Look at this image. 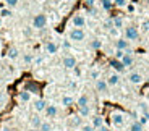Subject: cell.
Wrapping results in <instances>:
<instances>
[{
  "instance_id": "obj_1",
  "label": "cell",
  "mask_w": 149,
  "mask_h": 131,
  "mask_svg": "<svg viewBox=\"0 0 149 131\" xmlns=\"http://www.w3.org/2000/svg\"><path fill=\"white\" fill-rule=\"evenodd\" d=\"M110 121H112V125L113 126H123V125L127 123V115L123 112H112V115H110Z\"/></svg>"
},
{
  "instance_id": "obj_2",
  "label": "cell",
  "mask_w": 149,
  "mask_h": 131,
  "mask_svg": "<svg viewBox=\"0 0 149 131\" xmlns=\"http://www.w3.org/2000/svg\"><path fill=\"white\" fill-rule=\"evenodd\" d=\"M68 37H70V41H73V42H83L86 39V33H84V29L73 28V29L68 33Z\"/></svg>"
},
{
  "instance_id": "obj_3",
  "label": "cell",
  "mask_w": 149,
  "mask_h": 131,
  "mask_svg": "<svg viewBox=\"0 0 149 131\" xmlns=\"http://www.w3.org/2000/svg\"><path fill=\"white\" fill-rule=\"evenodd\" d=\"M45 26H47V16L44 13H37L33 18V28H36V29H44Z\"/></svg>"
},
{
  "instance_id": "obj_4",
  "label": "cell",
  "mask_w": 149,
  "mask_h": 131,
  "mask_svg": "<svg viewBox=\"0 0 149 131\" xmlns=\"http://www.w3.org/2000/svg\"><path fill=\"white\" fill-rule=\"evenodd\" d=\"M125 39H127V41H138L139 39L138 28L133 26V24H130V26L125 28Z\"/></svg>"
},
{
  "instance_id": "obj_5",
  "label": "cell",
  "mask_w": 149,
  "mask_h": 131,
  "mask_svg": "<svg viewBox=\"0 0 149 131\" xmlns=\"http://www.w3.org/2000/svg\"><path fill=\"white\" fill-rule=\"evenodd\" d=\"M62 63H63L65 68L73 70V68L76 67V58H74V55H71V53H67V55H63V58H62Z\"/></svg>"
},
{
  "instance_id": "obj_6",
  "label": "cell",
  "mask_w": 149,
  "mask_h": 131,
  "mask_svg": "<svg viewBox=\"0 0 149 131\" xmlns=\"http://www.w3.org/2000/svg\"><path fill=\"white\" fill-rule=\"evenodd\" d=\"M44 115H45V118H55V116L58 115L57 105L55 104H47V107H45V110H44Z\"/></svg>"
},
{
  "instance_id": "obj_7",
  "label": "cell",
  "mask_w": 149,
  "mask_h": 131,
  "mask_svg": "<svg viewBox=\"0 0 149 131\" xmlns=\"http://www.w3.org/2000/svg\"><path fill=\"white\" fill-rule=\"evenodd\" d=\"M68 126L70 128H81L83 126V116L79 115H71L70 118H68Z\"/></svg>"
},
{
  "instance_id": "obj_8",
  "label": "cell",
  "mask_w": 149,
  "mask_h": 131,
  "mask_svg": "<svg viewBox=\"0 0 149 131\" xmlns=\"http://www.w3.org/2000/svg\"><path fill=\"white\" fill-rule=\"evenodd\" d=\"M71 23H73L74 28H79V29H83V28L86 26V18H84L83 15H73Z\"/></svg>"
},
{
  "instance_id": "obj_9",
  "label": "cell",
  "mask_w": 149,
  "mask_h": 131,
  "mask_svg": "<svg viewBox=\"0 0 149 131\" xmlns=\"http://www.w3.org/2000/svg\"><path fill=\"white\" fill-rule=\"evenodd\" d=\"M128 81H130L131 84H141V82L144 81V78H143V75L138 73V71H131L130 75H128Z\"/></svg>"
},
{
  "instance_id": "obj_10",
  "label": "cell",
  "mask_w": 149,
  "mask_h": 131,
  "mask_svg": "<svg viewBox=\"0 0 149 131\" xmlns=\"http://www.w3.org/2000/svg\"><path fill=\"white\" fill-rule=\"evenodd\" d=\"M94 87H96L97 92H105V91L109 89V84H107V81H105V79L99 78V79H96V81H94Z\"/></svg>"
},
{
  "instance_id": "obj_11",
  "label": "cell",
  "mask_w": 149,
  "mask_h": 131,
  "mask_svg": "<svg viewBox=\"0 0 149 131\" xmlns=\"http://www.w3.org/2000/svg\"><path fill=\"white\" fill-rule=\"evenodd\" d=\"M33 107H34V112L36 113H42L45 110V107H47V102H45L44 99H36Z\"/></svg>"
},
{
  "instance_id": "obj_12",
  "label": "cell",
  "mask_w": 149,
  "mask_h": 131,
  "mask_svg": "<svg viewBox=\"0 0 149 131\" xmlns=\"http://www.w3.org/2000/svg\"><path fill=\"white\" fill-rule=\"evenodd\" d=\"M44 49H45V52H47V53L54 55V53L58 52V45H57L54 41H47V42H45V45H44Z\"/></svg>"
},
{
  "instance_id": "obj_13",
  "label": "cell",
  "mask_w": 149,
  "mask_h": 131,
  "mask_svg": "<svg viewBox=\"0 0 149 131\" xmlns=\"http://www.w3.org/2000/svg\"><path fill=\"white\" fill-rule=\"evenodd\" d=\"M115 47H117V50H123V52H127L128 47H130V41H127V39H117V41H115Z\"/></svg>"
},
{
  "instance_id": "obj_14",
  "label": "cell",
  "mask_w": 149,
  "mask_h": 131,
  "mask_svg": "<svg viewBox=\"0 0 149 131\" xmlns=\"http://www.w3.org/2000/svg\"><path fill=\"white\" fill-rule=\"evenodd\" d=\"M120 62H122L123 67L127 68V67H131V65L134 63V58H133V55H131L130 52H125V55L122 57V60H120Z\"/></svg>"
},
{
  "instance_id": "obj_15",
  "label": "cell",
  "mask_w": 149,
  "mask_h": 131,
  "mask_svg": "<svg viewBox=\"0 0 149 131\" xmlns=\"http://www.w3.org/2000/svg\"><path fill=\"white\" fill-rule=\"evenodd\" d=\"M42 121H44V120H42V118L37 115V113H36V115H33V116L29 118V125H31L33 128H36V130H39V128H41Z\"/></svg>"
},
{
  "instance_id": "obj_16",
  "label": "cell",
  "mask_w": 149,
  "mask_h": 131,
  "mask_svg": "<svg viewBox=\"0 0 149 131\" xmlns=\"http://www.w3.org/2000/svg\"><path fill=\"white\" fill-rule=\"evenodd\" d=\"M91 125H93L94 130H97V128H101L102 125H104V118H102L101 115H94L93 118H91Z\"/></svg>"
},
{
  "instance_id": "obj_17",
  "label": "cell",
  "mask_w": 149,
  "mask_h": 131,
  "mask_svg": "<svg viewBox=\"0 0 149 131\" xmlns=\"http://www.w3.org/2000/svg\"><path fill=\"white\" fill-rule=\"evenodd\" d=\"M105 81H107L109 86H117V84L120 82V76H118V73H112V75L109 76L107 79H105Z\"/></svg>"
},
{
  "instance_id": "obj_18",
  "label": "cell",
  "mask_w": 149,
  "mask_h": 131,
  "mask_svg": "<svg viewBox=\"0 0 149 131\" xmlns=\"http://www.w3.org/2000/svg\"><path fill=\"white\" fill-rule=\"evenodd\" d=\"M76 105H78V107H86V105H89V96H88V94L79 96L78 101H76Z\"/></svg>"
},
{
  "instance_id": "obj_19",
  "label": "cell",
  "mask_w": 149,
  "mask_h": 131,
  "mask_svg": "<svg viewBox=\"0 0 149 131\" xmlns=\"http://www.w3.org/2000/svg\"><path fill=\"white\" fill-rule=\"evenodd\" d=\"M78 115L83 116V118L89 116L91 115V107L89 105H86V107H78Z\"/></svg>"
},
{
  "instance_id": "obj_20",
  "label": "cell",
  "mask_w": 149,
  "mask_h": 131,
  "mask_svg": "<svg viewBox=\"0 0 149 131\" xmlns=\"http://www.w3.org/2000/svg\"><path fill=\"white\" fill-rule=\"evenodd\" d=\"M18 97H19V101H21L23 104H26V102H29V101H31V92H29L28 89H26V91H21Z\"/></svg>"
},
{
  "instance_id": "obj_21",
  "label": "cell",
  "mask_w": 149,
  "mask_h": 131,
  "mask_svg": "<svg viewBox=\"0 0 149 131\" xmlns=\"http://www.w3.org/2000/svg\"><path fill=\"white\" fill-rule=\"evenodd\" d=\"M110 67L113 68V70H115L117 73H120V71H123V70H125V67L122 65V62H120V60H117V58H115V60H112V62H110Z\"/></svg>"
},
{
  "instance_id": "obj_22",
  "label": "cell",
  "mask_w": 149,
  "mask_h": 131,
  "mask_svg": "<svg viewBox=\"0 0 149 131\" xmlns=\"http://www.w3.org/2000/svg\"><path fill=\"white\" fill-rule=\"evenodd\" d=\"M73 104H74V99L71 97V96H63V97H62V105H63V107H71Z\"/></svg>"
},
{
  "instance_id": "obj_23",
  "label": "cell",
  "mask_w": 149,
  "mask_h": 131,
  "mask_svg": "<svg viewBox=\"0 0 149 131\" xmlns=\"http://www.w3.org/2000/svg\"><path fill=\"white\" fill-rule=\"evenodd\" d=\"M39 131H54V125L49 120H44L41 125V128H39Z\"/></svg>"
},
{
  "instance_id": "obj_24",
  "label": "cell",
  "mask_w": 149,
  "mask_h": 131,
  "mask_svg": "<svg viewBox=\"0 0 149 131\" xmlns=\"http://www.w3.org/2000/svg\"><path fill=\"white\" fill-rule=\"evenodd\" d=\"M101 2V7L104 8L105 11L112 10V7H113V0H99Z\"/></svg>"
},
{
  "instance_id": "obj_25",
  "label": "cell",
  "mask_w": 149,
  "mask_h": 131,
  "mask_svg": "<svg viewBox=\"0 0 149 131\" xmlns=\"http://www.w3.org/2000/svg\"><path fill=\"white\" fill-rule=\"evenodd\" d=\"M123 24H125V21H123L122 16H115V18H113V28H115V29H122Z\"/></svg>"
},
{
  "instance_id": "obj_26",
  "label": "cell",
  "mask_w": 149,
  "mask_h": 131,
  "mask_svg": "<svg viewBox=\"0 0 149 131\" xmlns=\"http://www.w3.org/2000/svg\"><path fill=\"white\" fill-rule=\"evenodd\" d=\"M18 55H19V52H18V49H16V47H10V49H8V58L16 60V58H18Z\"/></svg>"
},
{
  "instance_id": "obj_27",
  "label": "cell",
  "mask_w": 149,
  "mask_h": 131,
  "mask_svg": "<svg viewBox=\"0 0 149 131\" xmlns=\"http://www.w3.org/2000/svg\"><path fill=\"white\" fill-rule=\"evenodd\" d=\"M102 47V41L101 39H93V41H91V49L93 50H99Z\"/></svg>"
},
{
  "instance_id": "obj_28",
  "label": "cell",
  "mask_w": 149,
  "mask_h": 131,
  "mask_svg": "<svg viewBox=\"0 0 149 131\" xmlns=\"http://www.w3.org/2000/svg\"><path fill=\"white\" fill-rule=\"evenodd\" d=\"M143 128H144V126H143V125L139 123L138 120L133 121V123L130 125V131H143Z\"/></svg>"
},
{
  "instance_id": "obj_29",
  "label": "cell",
  "mask_w": 149,
  "mask_h": 131,
  "mask_svg": "<svg viewBox=\"0 0 149 131\" xmlns=\"http://www.w3.org/2000/svg\"><path fill=\"white\" fill-rule=\"evenodd\" d=\"M89 78L94 79V81H96V79H99V78H101V71L97 70V68H93V70L89 71Z\"/></svg>"
},
{
  "instance_id": "obj_30",
  "label": "cell",
  "mask_w": 149,
  "mask_h": 131,
  "mask_svg": "<svg viewBox=\"0 0 149 131\" xmlns=\"http://www.w3.org/2000/svg\"><path fill=\"white\" fill-rule=\"evenodd\" d=\"M8 16H11V10L10 8H2L0 10V18H8Z\"/></svg>"
},
{
  "instance_id": "obj_31",
  "label": "cell",
  "mask_w": 149,
  "mask_h": 131,
  "mask_svg": "<svg viewBox=\"0 0 149 131\" xmlns=\"http://www.w3.org/2000/svg\"><path fill=\"white\" fill-rule=\"evenodd\" d=\"M113 7H118V8L127 7V0H113Z\"/></svg>"
},
{
  "instance_id": "obj_32",
  "label": "cell",
  "mask_w": 149,
  "mask_h": 131,
  "mask_svg": "<svg viewBox=\"0 0 149 131\" xmlns=\"http://www.w3.org/2000/svg\"><path fill=\"white\" fill-rule=\"evenodd\" d=\"M18 2L19 0H5V3H7L8 8H15L16 5H18Z\"/></svg>"
},
{
  "instance_id": "obj_33",
  "label": "cell",
  "mask_w": 149,
  "mask_h": 131,
  "mask_svg": "<svg viewBox=\"0 0 149 131\" xmlns=\"http://www.w3.org/2000/svg\"><path fill=\"white\" fill-rule=\"evenodd\" d=\"M33 60H34V57L31 55V53H26V55H23V62H24V63H33Z\"/></svg>"
},
{
  "instance_id": "obj_34",
  "label": "cell",
  "mask_w": 149,
  "mask_h": 131,
  "mask_svg": "<svg viewBox=\"0 0 149 131\" xmlns=\"http://www.w3.org/2000/svg\"><path fill=\"white\" fill-rule=\"evenodd\" d=\"M78 131H96V130L93 128V125H83Z\"/></svg>"
},
{
  "instance_id": "obj_35",
  "label": "cell",
  "mask_w": 149,
  "mask_h": 131,
  "mask_svg": "<svg viewBox=\"0 0 149 131\" xmlns=\"http://www.w3.org/2000/svg\"><path fill=\"white\" fill-rule=\"evenodd\" d=\"M104 28H105V29H109V31H110L112 28H113V19H107V21L104 23Z\"/></svg>"
},
{
  "instance_id": "obj_36",
  "label": "cell",
  "mask_w": 149,
  "mask_h": 131,
  "mask_svg": "<svg viewBox=\"0 0 149 131\" xmlns=\"http://www.w3.org/2000/svg\"><path fill=\"white\" fill-rule=\"evenodd\" d=\"M123 55H125V52H123V50H115V58H117V60H122Z\"/></svg>"
},
{
  "instance_id": "obj_37",
  "label": "cell",
  "mask_w": 149,
  "mask_h": 131,
  "mask_svg": "<svg viewBox=\"0 0 149 131\" xmlns=\"http://www.w3.org/2000/svg\"><path fill=\"white\" fill-rule=\"evenodd\" d=\"M138 121H139V123H141V125H143V126H144V125H146V123H148V116H146V115H143V116H141V118H139V120H138Z\"/></svg>"
},
{
  "instance_id": "obj_38",
  "label": "cell",
  "mask_w": 149,
  "mask_h": 131,
  "mask_svg": "<svg viewBox=\"0 0 149 131\" xmlns=\"http://www.w3.org/2000/svg\"><path fill=\"white\" fill-rule=\"evenodd\" d=\"M96 131H110V130H109V128L105 126V125H102V126H101V128H97Z\"/></svg>"
},
{
  "instance_id": "obj_39",
  "label": "cell",
  "mask_w": 149,
  "mask_h": 131,
  "mask_svg": "<svg viewBox=\"0 0 149 131\" xmlns=\"http://www.w3.org/2000/svg\"><path fill=\"white\" fill-rule=\"evenodd\" d=\"M94 3H96V0H86V5H88V7H93Z\"/></svg>"
},
{
  "instance_id": "obj_40",
  "label": "cell",
  "mask_w": 149,
  "mask_h": 131,
  "mask_svg": "<svg viewBox=\"0 0 149 131\" xmlns=\"http://www.w3.org/2000/svg\"><path fill=\"white\" fill-rule=\"evenodd\" d=\"M62 45H63V49H70V42H68V41H63V44H62Z\"/></svg>"
},
{
  "instance_id": "obj_41",
  "label": "cell",
  "mask_w": 149,
  "mask_h": 131,
  "mask_svg": "<svg viewBox=\"0 0 149 131\" xmlns=\"http://www.w3.org/2000/svg\"><path fill=\"white\" fill-rule=\"evenodd\" d=\"M143 29H146V31L149 29V23H143Z\"/></svg>"
},
{
  "instance_id": "obj_42",
  "label": "cell",
  "mask_w": 149,
  "mask_h": 131,
  "mask_svg": "<svg viewBox=\"0 0 149 131\" xmlns=\"http://www.w3.org/2000/svg\"><path fill=\"white\" fill-rule=\"evenodd\" d=\"M2 131H11V130L8 126H3V128H2Z\"/></svg>"
},
{
  "instance_id": "obj_43",
  "label": "cell",
  "mask_w": 149,
  "mask_h": 131,
  "mask_svg": "<svg viewBox=\"0 0 149 131\" xmlns=\"http://www.w3.org/2000/svg\"><path fill=\"white\" fill-rule=\"evenodd\" d=\"M0 86H2V76H0Z\"/></svg>"
},
{
  "instance_id": "obj_44",
  "label": "cell",
  "mask_w": 149,
  "mask_h": 131,
  "mask_svg": "<svg viewBox=\"0 0 149 131\" xmlns=\"http://www.w3.org/2000/svg\"><path fill=\"white\" fill-rule=\"evenodd\" d=\"M0 28H2V18H0Z\"/></svg>"
},
{
  "instance_id": "obj_45",
  "label": "cell",
  "mask_w": 149,
  "mask_h": 131,
  "mask_svg": "<svg viewBox=\"0 0 149 131\" xmlns=\"http://www.w3.org/2000/svg\"><path fill=\"white\" fill-rule=\"evenodd\" d=\"M146 116H148V121H149V112H148V115H146Z\"/></svg>"
},
{
  "instance_id": "obj_46",
  "label": "cell",
  "mask_w": 149,
  "mask_h": 131,
  "mask_svg": "<svg viewBox=\"0 0 149 131\" xmlns=\"http://www.w3.org/2000/svg\"><path fill=\"white\" fill-rule=\"evenodd\" d=\"M68 2H74V0H68Z\"/></svg>"
},
{
  "instance_id": "obj_47",
  "label": "cell",
  "mask_w": 149,
  "mask_h": 131,
  "mask_svg": "<svg viewBox=\"0 0 149 131\" xmlns=\"http://www.w3.org/2000/svg\"><path fill=\"white\" fill-rule=\"evenodd\" d=\"M148 5H149V0H148Z\"/></svg>"
},
{
  "instance_id": "obj_48",
  "label": "cell",
  "mask_w": 149,
  "mask_h": 131,
  "mask_svg": "<svg viewBox=\"0 0 149 131\" xmlns=\"http://www.w3.org/2000/svg\"><path fill=\"white\" fill-rule=\"evenodd\" d=\"M127 2H128V0H127Z\"/></svg>"
}]
</instances>
